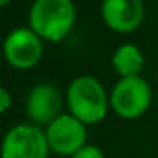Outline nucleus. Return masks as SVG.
I'll use <instances>...</instances> for the list:
<instances>
[{
    "mask_svg": "<svg viewBox=\"0 0 158 158\" xmlns=\"http://www.w3.org/2000/svg\"><path fill=\"white\" fill-rule=\"evenodd\" d=\"M110 100L102 83L89 75L77 77L66 90V104L72 116L83 124H95L107 114Z\"/></svg>",
    "mask_w": 158,
    "mask_h": 158,
    "instance_id": "1",
    "label": "nucleus"
},
{
    "mask_svg": "<svg viewBox=\"0 0 158 158\" xmlns=\"http://www.w3.org/2000/svg\"><path fill=\"white\" fill-rule=\"evenodd\" d=\"M75 22L72 0H34L29 10V26L41 39L61 41Z\"/></svg>",
    "mask_w": 158,
    "mask_h": 158,
    "instance_id": "2",
    "label": "nucleus"
},
{
    "mask_svg": "<svg viewBox=\"0 0 158 158\" xmlns=\"http://www.w3.org/2000/svg\"><path fill=\"white\" fill-rule=\"evenodd\" d=\"M110 107L123 119H136L143 116L151 104V89L144 78L126 77L114 85L110 92Z\"/></svg>",
    "mask_w": 158,
    "mask_h": 158,
    "instance_id": "3",
    "label": "nucleus"
},
{
    "mask_svg": "<svg viewBox=\"0 0 158 158\" xmlns=\"http://www.w3.org/2000/svg\"><path fill=\"white\" fill-rule=\"evenodd\" d=\"M46 133L32 124H17L5 134L2 158H48Z\"/></svg>",
    "mask_w": 158,
    "mask_h": 158,
    "instance_id": "4",
    "label": "nucleus"
},
{
    "mask_svg": "<svg viewBox=\"0 0 158 158\" xmlns=\"http://www.w3.org/2000/svg\"><path fill=\"white\" fill-rule=\"evenodd\" d=\"M49 150L60 156H73L85 146L87 129L85 124L72 114H61L46 129Z\"/></svg>",
    "mask_w": 158,
    "mask_h": 158,
    "instance_id": "5",
    "label": "nucleus"
},
{
    "mask_svg": "<svg viewBox=\"0 0 158 158\" xmlns=\"http://www.w3.org/2000/svg\"><path fill=\"white\" fill-rule=\"evenodd\" d=\"M4 55L10 66L29 70L38 65L43 56L41 38L31 27H17L5 38Z\"/></svg>",
    "mask_w": 158,
    "mask_h": 158,
    "instance_id": "6",
    "label": "nucleus"
},
{
    "mask_svg": "<svg viewBox=\"0 0 158 158\" xmlns=\"http://www.w3.org/2000/svg\"><path fill=\"white\" fill-rule=\"evenodd\" d=\"M26 110L29 119L34 124H51L60 117L61 110V97L51 83H39L32 87L26 100Z\"/></svg>",
    "mask_w": 158,
    "mask_h": 158,
    "instance_id": "7",
    "label": "nucleus"
},
{
    "mask_svg": "<svg viewBox=\"0 0 158 158\" xmlns=\"http://www.w3.org/2000/svg\"><path fill=\"white\" fill-rule=\"evenodd\" d=\"M102 19L116 32H131L143 21L141 0H104Z\"/></svg>",
    "mask_w": 158,
    "mask_h": 158,
    "instance_id": "8",
    "label": "nucleus"
},
{
    "mask_svg": "<svg viewBox=\"0 0 158 158\" xmlns=\"http://www.w3.org/2000/svg\"><path fill=\"white\" fill-rule=\"evenodd\" d=\"M143 55L139 48L134 44H123L116 49L112 56V65L116 72L121 75V78L126 77H138L143 68Z\"/></svg>",
    "mask_w": 158,
    "mask_h": 158,
    "instance_id": "9",
    "label": "nucleus"
},
{
    "mask_svg": "<svg viewBox=\"0 0 158 158\" xmlns=\"http://www.w3.org/2000/svg\"><path fill=\"white\" fill-rule=\"evenodd\" d=\"M70 158H104V153L100 151V148L92 146V144H85L82 150H78Z\"/></svg>",
    "mask_w": 158,
    "mask_h": 158,
    "instance_id": "10",
    "label": "nucleus"
},
{
    "mask_svg": "<svg viewBox=\"0 0 158 158\" xmlns=\"http://www.w3.org/2000/svg\"><path fill=\"white\" fill-rule=\"evenodd\" d=\"M9 107H10V95H9V92L7 90H2V110H7Z\"/></svg>",
    "mask_w": 158,
    "mask_h": 158,
    "instance_id": "11",
    "label": "nucleus"
},
{
    "mask_svg": "<svg viewBox=\"0 0 158 158\" xmlns=\"http://www.w3.org/2000/svg\"><path fill=\"white\" fill-rule=\"evenodd\" d=\"M9 2H10V0H0V5H7Z\"/></svg>",
    "mask_w": 158,
    "mask_h": 158,
    "instance_id": "12",
    "label": "nucleus"
}]
</instances>
